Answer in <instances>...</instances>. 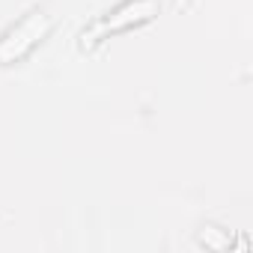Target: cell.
<instances>
[{"label":"cell","mask_w":253,"mask_h":253,"mask_svg":"<svg viewBox=\"0 0 253 253\" xmlns=\"http://www.w3.org/2000/svg\"><path fill=\"white\" fill-rule=\"evenodd\" d=\"M54 30V18L42 9H30L21 15L3 36H0V66H12L24 60L36 45H42Z\"/></svg>","instance_id":"cell-1"},{"label":"cell","mask_w":253,"mask_h":253,"mask_svg":"<svg viewBox=\"0 0 253 253\" xmlns=\"http://www.w3.org/2000/svg\"><path fill=\"white\" fill-rule=\"evenodd\" d=\"M155 15H158V3H155V0H122L116 9H110L107 15H101L95 24H89L81 33V48L89 51L101 39H107L110 33H122V30L140 27V24L152 21Z\"/></svg>","instance_id":"cell-2"},{"label":"cell","mask_w":253,"mask_h":253,"mask_svg":"<svg viewBox=\"0 0 253 253\" xmlns=\"http://www.w3.org/2000/svg\"><path fill=\"white\" fill-rule=\"evenodd\" d=\"M200 244H206L209 250H226L229 247V238L217 229V226H203V232H200Z\"/></svg>","instance_id":"cell-3"}]
</instances>
